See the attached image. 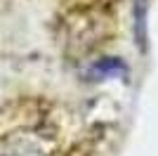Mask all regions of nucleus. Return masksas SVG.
Here are the masks:
<instances>
[{"label": "nucleus", "mask_w": 158, "mask_h": 156, "mask_svg": "<svg viewBox=\"0 0 158 156\" xmlns=\"http://www.w3.org/2000/svg\"><path fill=\"white\" fill-rule=\"evenodd\" d=\"M50 5L59 36L73 50H94L116 36L120 0H43Z\"/></svg>", "instance_id": "obj_2"}, {"label": "nucleus", "mask_w": 158, "mask_h": 156, "mask_svg": "<svg viewBox=\"0 0 158 156\" xmlns=\"http://www.w3.org/2000/svg\"><path fill=\"white\" fill-rule=\"evenodd\" d=\"M99 140L90 121L54 97L0 102V156H94Z\"/></svg>", "instance_id": "obj_1"}]
</instances>
